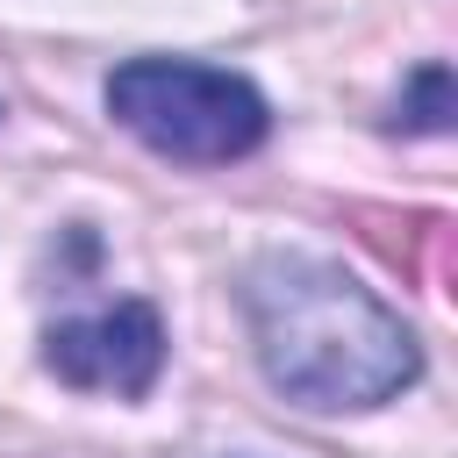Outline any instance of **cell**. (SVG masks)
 I'll return each instance as SVG.
<instances>
[{"mask_svg": "<svg viewBox=\"0 0 458 458\" xmlns=\"http://www.w3.org/2000/svg\"><path fill=\"white\" fill-rule=\"evenodd\" d=\"M258 372L308 415H365L422 379L415 329L336 258L265 250L243 272Z\"/></svg>", "mask_w": 458, "mask_h": 458, "instance_id": "obj_1", "label": "cell"}, {"mask_svg": "<svg viewBox=\"0 0 458 458\" xmlns=\"http://www.w3.org/2000/svg\"><path fill=\"white\" fill-rule=\"evenodd\" d=\"M107 114L172 165H236L272 136L265 93L200 57H129L107 72Z\"/></svg>", "mask_w": 458, "mask_h": 458, "instance_id": "obj_2", "label": "cell"}, {"mask_svg": "<svg viewBox=\"0 0 458 458\" xmlns=\"http://www.w3.org/2000/svg\"><path fill=\"white\" fill-rule=\"evenodd\" d=\"M43 365L79 394L136 401L165 372V322H157L150 301H114L100 315H72L43 336Z\"/></svg>", "mask_w": 458, "mask_h": 458, "instance_id": "obj_3", "label": "cell"}, {"mask_svg": "<svg viewBox=\"0 0 458 458\" xmlns=\"http://www.w3.org/2000/svg\"><path fill=\"white\" fill-rule=\"evenodd\" d=\"M394 122L401 129H422V136H444L451 129V72L444 64H422L415 72V93L394 100Z\"/></svg>", "mask_w": 458, "mask_h": 458, "instance_id": "obj_4", "label": "cell"}]
</instances>
